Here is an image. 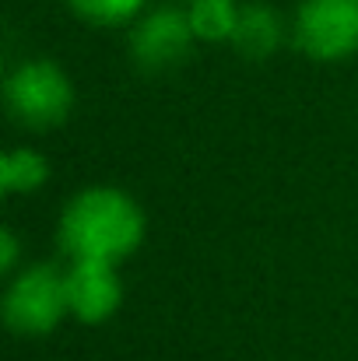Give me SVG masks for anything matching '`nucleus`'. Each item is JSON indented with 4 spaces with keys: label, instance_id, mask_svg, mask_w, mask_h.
Masks as SVG:
<instances>
[{
    "label": "nucleus",
    "instance_id": "nucleus-5",
    "mask_svg": "<svg viewBox=\"0 0 358 361\" xmlns=\"http://www.w3.org/2000/svg\"><path fill=\"white\" fill-rule=\"evenodd\" d=\"M193 42L197 35L186 7H155L130 25V60L148 74H162L183 63Z\"/></svg>",
    "mask_w": 358,
    "mask_h": 361
},
{
    "label": "nucleus",
    "instance_id": "nucleus-2",
    "mask_svg": "<svg viewBox=\"0 0 358 361\" xmlns=\"http://www.w3.org/2000/svg\"><path fill=\"white\" fill-rule=\"evenodd\" d=\"M4 326L14 337H49L67 316V277L53 263H28L7 277L0 298Z\"/></svg>",
    "mask_w": 358,
    "mask_h": 361
},
{
    "label": "nucleus",
    "instance_id": "nucleus-1",
    "mask_svg": "<svg viewBox=\"0 0 358 361\" xmlns=\"http://www.w3.org/2000/svg\"><path fill=\"white\" fill-rule=\"evenodd\" d=\"M144 232H148L144 207L119 186L78 190L64 204L56 221V239L67 259L119 263L141 249Z\"/></svg>",
    "mask_w": 358,
    "mask_h": 361
},
{
    "label": "nucleus",
    "instance_id": "nucleus-4",
    "mask_svg": "<svg viewBox=\"0 0 358 361\" xmlns=\"http://www.w3.org/2000/svg\"><path fill=\"white\" fill-rule=\"evenodd\" d=\"M292 42L320 63L358 53V0H302L292 18Z\"/></svg>",
    "mask_w": 358,
    "mask_h": 361
},
{
    "label": "nucleus",
    "instance_id": "nucleus-10",
    "mask_svg": "<svg viewBox=\"0 0 358 361\" xmlns=\"http://www.w3.org/2000/svg\"><path fill=\"white\" fill-rule=\"evenodd\" d=\"M74 18L99 25V28H117V25H133L144 14L148 0H64Z\"/></svg>",
    "mask_w": 358,
    "mask_h": 361
},
{
    "label": "nucleus",
    "instance_id": "nucleus-6",
    "mask_svg": "<svg viewBox=\"0 0 358 361\" xmlns=\"http://www.w3.org/2000/svg\"><path fill=\"white\" fill-rule=\"evenodd\" d=\"M67 277V305L71 319L81 326H102L113 319L123 305V281L117 274V263L99 259H71L64 270Z\"/></svg>",
    "mask_w": 358,
    "mask_h": 361
},
{
    "label": "nucleus",
    "instance_id": "nucleus-3",
    "mask_svg": "<svg viewBox=\"0 0 358 361\" xmlns=\"http://www.w3.org/2000/svg\"><path fill=\"white\" fill-rule=\"evenodd\" d=\"M7 116L25 130H53L74 109V85L56 60L32 56L4 78Z\"/></svg>",
    "mask_w": 358,
    "mask_h": 361
},
{
    "label": "nucleus",
    "instance_id": "nucleus-9",
    "mask_svg": "<svg viewBox=\"0 0 358 361\" xmlns=\"http://www.w3.org/2000/svg\"><path fill=\"white\" fill-rule=\"evenodd\" d=\"M239 0H186V18L197 42H232L239 25Z\"/></svg>",
    "mask_w": 358,
    "mask_h": 361
},
{
    "label": "nucleus",
    "instance_id": "nucleus-7",
    "mask_svg": "<svg viewBox=\"0 0 358 361\" xmlns=\"http://www.w3.org/2000/svg\"><path fill=\"white\" fill-rule=\"evenodd\" d=\"M285 39V25H281V14L263 4V0H249L242 4L239 11V25H236V35H232V49L246 60H267L278 53Z\"/></svg>",
    "mask_w": 358,
    "mask_h": 361
},
{
    "label": "nucleus",
    "instance_id": "nucleus-11",
    "mask_svg": "<svg viewBox=\"0 0 358 361\" xmlns=\"http://www.w3.org/2000/svg\"><path fill=\"white\" fill-rule=\"evenodd\" d=\"M18 259H21V242L14 235V228H4L0 232V274L4 277L18 274Z\"/></svg>",
    "mask_w": 358,
    "mask_h": 361
},
{
    "label": "nucleus",
    "instance_id": "nucleus-8",
    "mask_svg": "<svg viewBox=\"0 0 358 361\" xmlns=\"http://www.w3.org/2000/svg\"><path fill=\"white\" fill-rule=\"evenodd\" d=\"M49 183V161L35 147H7L0 154V190L4 197H28Z\"/></svg>",
    "mask_w": 358,
    "mask_h": 361
}]
</instances>
